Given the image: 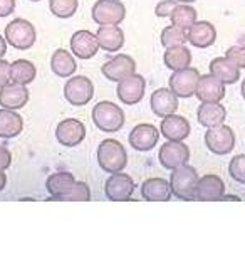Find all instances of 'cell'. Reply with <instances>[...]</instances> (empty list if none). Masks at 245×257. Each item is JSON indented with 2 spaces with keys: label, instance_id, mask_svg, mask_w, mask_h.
I'll list each match as a JSON object with an SVG mask.
<instances>
[{
  "label": "cell",
  "instance_id": "6da1fadb",
  "mask_svg": "<svg viewBox=\"0 0 245 257\" xmlns=\"http://www.w3.org/2000/svg\"><path fill=\"white\" fill-rule=\"evenodd\" d=\"M198 180H200L198 172L186 163V165H183V167H180V168H176L171 172V177H170L171 193L176 198L185 200V202L196 200Z\"/></svg>",
  "mask_w": 245,
  "mask_h": 257
},
{
  "label": "cell",
  "instance_id": "7a4b0ae2",
  "mask_svg": "<svg viewBox=\"0 0 245 257\" xmlns=\"http://www.w3.org/2000/svg\"><path fill=\"white\" fill-rule=\"evenodd\" d=\"M91 118L96 128L104 133H116L124 126V111L111 101H99L91 111Z\"/></svg>",
  "mask_w": 245,
  "mask_h": 257
},
{
  "label": "cell",
  "instance_id": "3957f363",
  "mask_svg": "<svg viewBox=\"0 0 245 257\" xmlns=\"http://www.w3.org/2000/svg\"><path fill=\"white\" fill-rule=\"evenodd\" d=\"M98 163L108 173H119L128 165L126 150L118 140H103L98 147Z\"/></svg>",
  "mask_w": 245,
  "mask_h": 257
},
{
  "label": "cell",
  "instance_id": "277c9868",
  "mask_svg": "<svg viewBox=\"0 0 245 257\" xmlns=\"http://www.w3.org/2000/svg\"><path fill=\"white\" fill-rule=\"evenodd\" d=\"M6 41L14 49L19 51L31 49L37 41L36 27H34L32 22L26 21V19H14L6 27Z\"/></svg>",
  "mask_w": 245,
  "mask_h": 257
},
{
  "label": "cell",
  "instance_id": "5b68a950",
  "mask_svg": "<svg viewBox=\"0 0 245 257\" xmlns=\"http://www.w3.org/2000/svg\"><path fill=\"white\" fill-rule=\"evenodd\" d=\"M91 17L98 26H119L126 19V7L121 0H98L93 6Z\"/></svg>",
  "mask_w": 245,
  "mask_h": 257
},
{
  "label": "cell",
  "instance_id": "8992f818",
  "mask_svg": "<svg viewBox=\"0 0 245 257\" xmlns=\"http://www.w3.org/2000/svg\"><path fill=\"white\" fill-rule=\"evenodd\" d=\"M94 96V84L88 76H73L64 86V98L73 106H86Z\"/></svg>",
  "mask_w": 245,
  "mask_h": 257
},
{
  "label": "cell",
  "instance_id": "52a82bcc",
  "mask_svg": "<svg viewBox=\"0 0 245 257\" xmlns=\"http://www.w3.org/2000/svg\"><path fill=\"white\" fill-rule=\"evenodd\" d=\"M200 81V72L195 67H186L181 71H173L168 79V88L178 98H191L196 93V86Z\"/></svg>",
  "mask_w": 245,
  "mask_h": 257
},
{
  "label": "cell",
  "instance_id": "ba28073f",
  "mask_svg": "<svg viewBox=\"0 0 245 257\" xmlns=\"http://www.w3.org/2000/svg\"><path fill=\"white\" fill-rule=\"evenodd\" d=\"M205 145L215 155H228L235 148V133L227 124L208 128L205 133Z\"/></svg>",
  "mask_w": 245,
  "mask_h": 257
},
{
  "label": "cell",
  "instance_id": "9c48e42d",
  "mask_svg": "<svg viewBox=\"0 0 245 257\" xmlns=\"http://www.w3.org/2000/svg\"><path fill=\"white\" fill-rule=\"evenodd\" d=\"M158 160H160L161 167L173 170L183 167V165L188 163L190 160V148L186 147L183 142H165L160 147V153H158Z\"/></svg>",
  "mask_w": 245,
  "mask_h": 257
},
{
  "label": "cell",
  "instance_id": "30bf717a",
  "mask_svg": "<svg viewBox=\"0 0 245 257\" xmlns=\"http://www.w3.org/2000/svg\"><path fill=\"white\" fill-rule=\"evenodd\" d=\"M145 91H146V79L141 74L134 72V74L128 76L126 79L118 82L116 94L123 104L133 106L138 104L139 101L145 98Z\"/></svg>",
  "mask_w": 245,
  "mask_h": 257
},
{
  "label": "cell",
  "instance_id": "8fae6325",
  "mask_svg": "<svg viewBox=\"0 0 245 257\" xmlns=\"http://www.w3.org/2000/svg\"><path fill=\"white\" fill-rule=\"evenodd\" d=\"M101 72H103V76L108 81L119 82L136 72V62H134L131 56L118 54L104 62L103 67H101Z\"/></svg>",
  "mask_w": 245,
  "mask_h": 257
},
{
  "label": "cell",
  "instance_id": "7c38bea8",
  "mask_svg": "<svg viewBox=\"0 0 245 257\" xmlns=\"http://www.w3.org/2000/svg\"><path fill=\"white\" fill-rule=\"evenodd\" d=\"M86 138V126L83 121L76 118H66L62 119L56 128V140L62 147L73 148L83 143Z\"/></svg>",
  "mask_w": 245,
  "mask_h": 257
},
{
  "label": "cell",
  "instance_id": "4fadbf2b",
  "mask_svg": "<svg viewBox=\"0 0 245 257\" xmlns=\"http://www.w3.org/2000/svg\"><path fill=\"white\" fill-rule=\"evenodd\" d=\"M134 192V182L133 178L126 173H111L104 183V193L109 200L113 202H124L129 200Z\"/></svg>",
  "mask_w": 245,
  "mask_h": 257
},
{
  "label": "cell",
  "instance_id": "5bb4252c",
  "mask_svg": "<svg viewBox=\"0 0 245 257\" xmlns=\"http://www.w3.org/2000/svg\"><path fill=\"white\" fill-rule=\"evenodd\" d=\"M160 140V130L150 123L136 124L129 133V145L136 152H151Z\"/></svg>",
  "mask_w": 245,
  "mask_h": 257
},
{
  "label": "cell",
  "instance_id": "9a60e30c",
  "mask_svg": "<svg viewBox=\"0 0 245 257\" xmlns=\"http://www.w3.org/2000/svg\"><path fill=\"white\" fill-rule=\"evenodd\" d=\"M101 49L98 37L94 32L91 31H78L73 34L71 37V51L78 59H91L98 54V51Z\"/></svg>",
  "mask_w": 245,
  "mask_h": 257
},
{
  "label": "cell",
  "instance_id": "2e32d148",
  "mask_svg": "<svg viewBox=\"0 0 245 257\" xmlns=\"http://www.w3.org/2000/svg\"><path fill=\"white\" fill-rule=\"evenodd\" d=\"M150 106L153 114L158 118H166L170 114H175L178 109V96H176L170 88H160L153 91L150 98Z\"/></svg>",
  "mask_w": 245,
  "mask_h": 257
},
{
  "label": "cell",
  "instance_id": "e0dca14e",
  "mask_svg": "<svg viewBox=\"0 0 245 257\" xmlns=\"http://www.w3.org/2000/svg\"><path fill=\"white\" fill-rule=\"evenodd\" d=\"M195 96L201 103H220L225 98V84L213 74L200 76Z\"/></svg>",
  "mask_w": 245,
  "mask_h": 257
},
{
  "label": "cell",
  "instance_id": "ac0fdd59",
  "mask_svg": "<svg viewBox=\"0 0 245 257\" xmlns=\"http://www.w3.org/2000/svg\"><path fill=\"white\" fill-rule=\"evenodd\" d=\"M191 132L190 121L185 116L180 114H170L166 118H163L160 124V133L170 142H183L188 138Z\"/></svg>",
  "mask_w": 245,
  "mask_h": 257
},
{
  "label": "cell",
  "instance_id": "d6986e66",
  "mask_svg": "<svg viewBox=\"0 0 245 257\" xmlns=\"http://www.w3.org/2000/svg\"><path fill=\"white\" fill-rule=\"evenodd\" d=\"M186 36H188V42L193 47L206 49V47L213 46L215 41H217V29L208 21H196L186 31Z\"/></svg>",
  "mask_w": 245,
  "mask_h": 257
},
{
  "label": "cell",
  "instance_id": "ffe728a7",
  "mask_svg": "<svg viewBox=\"0 0 245 257\" xmlns=\"http://www.w3.org/2000/svg\"><path fill=\"white\" fill-rule=\"evenodd\" d=\"M29 89L27 86L22 84H16V82H11V84L4 86L0 89V106L7 109H22L24 106L29 103Z\"/></svg>",
  "mask_w": 245,
  "mask_h": 257
},
{
  "label": "cell",
  "instance_id": "44dd1931",
  "mask_svg": "<svg viewBox=\"0 0 245 257\" xmlns=\"http://www.w3.org/2000/svg\"><path fill=\"white\" fill-rule=\"evenodd\" d=\"M225 195V183L218 175H205L198 180L196 200L218 202Z\"/></svg>",
  "mask_w": 245,
  "mask_h": 257
},
{
  "label": "cell",
  "instance_id": "7402d4cb",
  "mask_svg": "<svg viewBox=\"0 0 245 257\" xmlns=\"http://www.w3.org/2000/svg\"><path fill=\"white\" fill-rule=\"evenodd\" d=\"M196 118L201 126L208 128H215L225 123L227 119V109L222 103H201L196 109Z\"/></svg>",
  "mask_w": 245,
  "mask_h": 257
},
{
  "label": "cell",
  "instance_id": "603a6c76",
  "mask_svg": "<svg viewBox=\"0 0 245 257\" xmlns=\"http://www.w3.org/2000/svg\"><path fill=\"white\" fill-rule=\"evenodd\" d=\"M74 183H76V178L73 173H69V172H57L54 175H51L46 182L47 192L51 193L49 200H62V197L71 192Z\"/></svg>",
  "mask_w": 245,
  "mask_h": 257
},
{
  "label": "cell",
  "instance_id": "cb8c5ba5",
  "mask_svg": "<svg viewBox=\"0 0 245 257\" xmlns=\"http://www.w3.org/2000/svg\"><path fill=\"white\" fill-rule=\"evenodd\" d=\"M96 37L99 47L106 52H118L124 46V32L118 26H99Z\"/></svg>",
  "mask_w": 245,
  "mask_h": 257
},
{
  "label": "cell",
  "instance_id": "d4e9b609",
  "mask_svg": "<svg viewBox=\"0 0 245 257\" xmlns=\"http://www.w3.org/2000/svg\"><path fill=\"white\" fill-rule=\"evenodd\" d=\"M141 195L148 202H168L171 198L170 182L163 178H150L141 185Z\"/></svg>",
  "mask_w": 245,
  "mask_h": 257
},
{
  "label": "cell",
  "instance_id": "484cf974",
  "mask_svg": "<svg viewBox=\"0 0 245 257\" xmlns=\"http://www.w3.org/2000/svg\"><path fill=\"white\" fill-rule=\"evenodd\" d=\"M24 130L22 116L14 109L0 108V138L12 140L19 137Z\"/></svg>",
  "mask_w": 245,
  "mask_h": 257
},
{
  "label": "cell",
  "instance_id": "4316f807",
  "mask_svg": "<svg viewBox=\"0 0 245 257\" xmlns=\"http://www.w3.org/2000/svg\"><path fill=\"white\" fill-rule=\"evenodd\" d=\"M210 74L218 77L223 84H235L240 79V69L227 57H215L210 62Z\"/></svg>",
  "mask_w": 245,
  "mask_h": 257
},
{
  "label": "cell",
  "instance_id": "83f0119b",
  "mask_svg": "<svg viewBox=\"0 0 245 257\" xmlns=\"http://www.w3.org/2000/svg\"><path fill=\"white\" fill-rule=\"evenodd\" d=\"M51 69L57 77H73V74L78 71V64L69 51L57 49L51 57Z\"/></svg>",
  "mask_w": 245,
  "mask_h": 257
},
{
  "label": "cell",
  "instance_id": "f1b7e54d",
  "mask_svg": "<svg viewBox=\"0 0 245 257\" xmlns=\"http://www.w3.org/2000/svg\"><path fill=\"white\" fill-rule=\"evenodd\" d=\"M163 62L168 69L171 71H181L190 67L191 64V52L186 46H175L168 47L163 54Z\"/></svg>",
  "mask_w": 245,
  "mask_h": 257
},
{
  "label": "cell",
  "instance_id": "f546056e",
  "mask_svg": "<svg viewBox=\"0 0 245 257\" xmlns=\"http://www.w3.org/2000/svg\"><path fill=\"white\" fill-rule=\"evenodd\" d=\"M37 69L31 61L27 59H17L11 64V81L16 84L27 86L36 79Z\"/></svg>",
  "mask_w": 245,
  "mask_h": 257
},
{
  "label": "cell",
  "instance_id": "4dcf8cb0",
  "mask_svg": "<svg viewBox=\"0 0 245 257\" xmlns=\"http://www.w3.org/2000/svg\"><path fill=\"white\" fill-rule=\"evenodd\" d=\"M196 17H198V14H196L195 7H191L190 4H178V6L175 7V11L171 12L170 21L173 26H178L188 31L196 22Z\"/></svg>",
  "mask_w": 245,
  "mask_h": 257
},
{
  "label": "cell",
  "instance_id": "1f68e13d",
  "mask_svg": "<svg viewBox=\"0 0 245 257\" xmlns=\"http://www.w3.org/2000/svg\"><path fill=\"white\" fill-rule=\"evenodd\" d=\"M186 41H188V36H186V29H181L178 26H168L161 31L160 36V42L161 46L168 49V47H175V46H185Z\"/></svg>",
  "mask_w": 245,
  "mask_h": 257
},
{
  "label": "cell",
  "instance_id": "d6a6232c",
  "mask_svg": "<svg viewBox=\"0 0 245 257\" xmlns=\"http://www.w3.org/2000/svg\"><path fill=\"white\" fill-rule=\"evenodd\" d=\"M79 0H49V11L57 19H71L78 12Z\"/></svg>",
  "mask_w": 245,
  "mask_h": 257
},
{
  "label": "cell",
  "instance_id": "836d02e7",
  "mask_svg": "<svg viewBox=\"0 0 245 257\" xmlns=\"http://www.w3.org/2000/svg\"><path fill=\"white\" fill-rule=\"evenodd\" d=\"M225 57L232 61L238 69H245V36L240 37L232 47H228L227 52H225Z\"/></svg>",
  "mask_w": 245,
  "mask_h": 257
},
{
  "label": "cell",
  "instance_id": "e575fe53",
  "mask_svg": "<svg viewBox=\"0 0 245 257\" xmlns=\"http://www.w3.org/2000/svg\"><path fill=\"white\" fill-rule=\"evenodd\" d=\"M89 198H91V190H89L88 183L76 182L74 187L71 188V192L62 197L61 202H64V200H67V202H88Z\"/></svg>",
  "mask_w": 245,
  "mask_h": 257
},
{
  "label": "cell",
  "instance_id": "d590c367",
  "mask_svg": "<svg viewBox=\"0 0 245 257\" xmlns=\"http://www.w3.org/2000/svg\"><path fill=\"white\" fill-rule=\"evenodd\" d=\"M228 175L237 183L245 185V155H237L228 163Z\"/></svg>",
  "mask_w": 245,
  "mask_h": 257
},
{
  "label": "cell",
  "instance_id": "8d00e7d4",
  "mask_svg": "<svg viewBox=\"0 0 245 257\" xmlns=\"http://www.w3.org/2000/svg\"><path fill=\"white\" fill-rule=\"evenodd\" d=\"M178 4L180 2H176V0H161V2H158L155 7V16L161 17V19L170 17L171 12L175 11V7L178 6Z\"/></svg>",
  "mask_w": 245,
  "mask_h": 257
},
{
  "label": "cell",
  "instance_id": "74e56055",
  "mask_svg": "<svg viewBox=\"0 0 245 257\" xmlns=\"http://www.w3.org/2000/svg\"><path fill=\"white\" fill-rule=\"evenodd\" d=\"M11 82V62L0 59V89Z\"/></svg>",
  "mask_w": 245,
  "mask_h": 257
},
{
  "label": "cell",
  "instance_id": "f35d334b",
  "mask_svg": "<svg viewBox=\"0 0 245 257\" xmlns=\"http://www.w3.org/2000/svg\"><path fill=\"white\" fill-rule=\"evenodd\" d=\"M16 11V0H0V19L12 16Z\"/></svg>",
  "mask_w": 245,
  "mask_h": 257
},
{
  "label": "cell",
  "instance_id": "ab89813d",
  "mask_svg": "<svg viewBox=\"0 0 245 257\" xmlns=\"http://www.w3.org/2000/svg\"><path fill=\"white\" fill-rule=\"evenodd\" d=\"M11 163H12V153L9 152L6 147L0 145V170L6 172V170L11 167Z\"/></svg>",
  "mask_w": 245,
  "mask_h": 257
},
{
  "label": "cell",
  "instance_id": "60d3db41",
  "mask_svg": "<svg viewBox=\"0 0 245 257\" xmlns=\"http://www.w3.org/2000/svg\"><path fill=\"white\" fill-rule=\"evenodd\" d=\"M6 52H7V41H6V37L0 36V59L6 56Z\"/></svg>",
  "mask_w": 245,
  "mask_h": 257
},
{
  "label": "cell",
  "instance_id": "b9f144b4",
  "mask_svg": "<svg viewBox=\"0 0 245 257\" xmlns=\"http://www.w3.org/2000/svg\"><path fill=\"white\" fill-rule=\"evenodd\" d=\"M7 185V177H6V173H4V170H0V192L6 188Z\"/></svg>",
  "mask_w": 245,
  "mask_h": 257
},
{
  "label": "cell",
  "instance_id": "7bdbcfd3",
  "mask_svg": "<svg viewBox=\"0 0 245 257\" xmlns=\"http://www.w3.org/2000/svg\"><path fill=\"white\" fill-rule=\"evenodd\" d=\"M220 200H233V202H238L240 198L238 197H233V195H223L222 198H220Z\"/></svg>",
  "mask_w": 245,
  "mask_h": 257
},
{
  "label": "cell",
  "instance_id": "ee69618b",
  "mask_svg": "<svg viewBox=\"0 0 245 257\" xmlns=\"http://www.w3.org/2000/svg\"><path fill=\"white\" fill-rule=\"evenodd\" d=\"M240 93H242V98L245 99V79L242 81V86H240Z\"/></svg>",
  "mask_w": 245,
  "mask_h": 257
},
{
  "label": "cell",
  "instance_id": "f6af8a7d",
  "mask_svg": "<svg viewBox=\"0 0 245 257\" xmlns=\"http://www.w3.org/2000/svg\"><path fill=\"white\" fill-rule=\"evenodd\" d=\"M176 2H180V4H193V2H196V0H176Z\"/></svg>",
  "mask_w": 245,
  "mask_h": 257
},
{
  "label": "cell",
  "instance_id": "bcb514c9",
  "mask_svg": "<svg viewBox=\"0 0 245 257\" xmlns=\"http://www.w3.org/2000/svg\"><path fill=\"white\" fill-rule=\"evenodd\" d=\"M31 2H41V0H31Z\"/></svg>",
  "mask_w": 245,
  "mask_h": 257
}]
</instances>
